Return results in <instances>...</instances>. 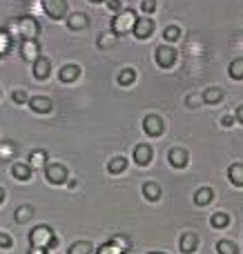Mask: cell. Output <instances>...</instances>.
I'll use <instances>...</instances> for the list:
<instances>
[{
  "instance_id": "obj_1",
  "label": "cell",
  "mask_w": 243,
  "mask_h": 254,
  "mask_svg": "<svg viewBox=\"0 0 243 254\" xmlns=\"http://www.w3.org/2000/svg\"><path fill=\"white\" fill-rule=\"evenodd\" d=\"M29 241H31V248H43V250H52V248L58 246V239L49 225H38V228H34L29 234Z\"/></svg>"
},
{
  "instance_id": "obj_2",
  "label": "cell",
  "mask_w": 243,
  "mask_h": 254,
  "mask_svg": "<svg viewBox=\"0 0 243 254\" xmlns=\"http://www.w3.org/2000/svg\"><path fill=\"white\" fill-rule=\"evenodd\" d=\"M9 31L16 34V36H20V40H36L40 27L34 18L25 16V18H16V20L11 22V27H9Z\"/></svg>"
},
{
  "instance_id": "obj_3",
  "label": "cell",
  "mask_w": 243,
  "mask_h": 254,
  "mask_svg": "<svg viewBox=\"0 0 243 254\" xmlns=\"http://www.w3.org/2000/svg\"><path fill=\"white\" fill-rule=\"evenodd\" d=\"M134 22H136V13L132 9H123L121 13H116V20H112V31L114 36L127 34L129 29H134Z\"/></svg>"
},
{
  "instance_id": "obj_4",
  "label": "cell",
  "mask_w": 243,
  "mask_h": 254,
  "mask_svg": "<svg viewBox=\"0 0 243 254\" xmlns=\"http://www.w3.org/2000/svg\"><path fill=\"white\" fill-rule=\"evenodd\" d=\"M43 2V9L52 20H62L67 13V2L65 0H40Z\"/></svg>"
},
{
  "instance_id": "obj_5",
  "label": "cell",
  "mask_w": 243,
  "mask_h": 254,
  "mask_svg": "<svg viewBox=\"0 0 243 254\" xmlns=\"http://www.w3.org/2000/svg\"><path fill=\"white\" fill-rule=\"evenodd\" d=\"M45 174H47L49 183L62 185L67 181V167L61 165V163H47V170H45Z\"/></svg>"
},
{
  "instance_id": "obj_6",
  "label": "cell",
  "mask_w": 243,
  "mask_h": 254,
  "mask_svg": "<svg viewBox=\"0 0 243 254\" xmlns=\"http://www.w3.org/2000/svg\"><path fill=\"white\" fill-rule=\"evenodd\" d=\"M174 61H177V52H174L172 47H168V45L156 47V65H159V67L170 69V67L174 65Z\"/></svg>"
},
{
  "instance_id": "obj_7",
  "label": "cell",
  "mask_w": 243,
  "mask_h": 254,
  "mask_svg": "<svg viewBox=\"0 0 243 254\" xmlns=\"http://www.w3.org/2000/svg\"><path fill=\"white\" fill-rule=\"evenodd\" d=\"M143 129H145V134H150V136H161L163 134V129H165L163 119L156 116V114L145 116V119H143Z\"/></svg>"
},
{
  "instance_id": "obj_8",
  "label": "cell",
  "mask_w": 243,
  "mask_h": 254,
  "mask_svg": "<svg viewBox=\"0 0 243 254\" xmlns=\"http://www.w3.org/2000/svg\"><path fill=\"white\" fill-rule=\"evenodd\" d=\"M132 31H134V36H136V38H141V40L150 38L152 31H154V20H150V18H141V20H138V18H136Z\"/></svg>"
},
{
  "instance_id": "obj_9",
  "label": "cell",
  "mask_w": 243,
  "mask_h": 254,
  "mask_svg": "<svg viewBox=\"0 0 243 254\" xmlns=\"http://www.w3.org/2000/svg\"><path fill=\"white\" fill-rule=\"evenodd\" d=\"M129 243L125 241V239H121V237H116L114 241H110V243H105V246H101L96 250V254H125V248H127Z\"/></svg>"
},
{
  "instance_id": "obj_10",
  "label": "cell",
  "mask_w": 243,
  "mask_h": 254,
  "mask_svg": "<svg viewBox=\"0 0 243 254\" xmlns=\"http://www.w3.org/2000/svg\"><path fill=\"white\" fill-rule=\"evenodd\" d=\"M40 56V47L36 40H22L20 43V58L25 61H36Z\"/></svg>"
},
{
  "instance_id": "obj_11",
  "label": "cell",
  "mask_w": 243,
  "mask_h": 254,
  "mask_svg": "<svg viewBox=\"0 0 243 254\" xmlns=\"http://www.w3.org/2000/svg\"><path fill=\"white\" fill-rule=\"evenodd\" d=\"M29 107L36 114H47V112H52V101L47 96H34L29 98Z\"/></svg>"
},
{
  "instance_id": "obj_12",
  "label": "cell",
  "mask_w": 243,
  "mask_h": 254,
  "mask_svg": "<svg viewBox=\"0 0 243 254\" xmlns=\"http://www.w3.org/2000/svg\"><path fill=\"white\" fill-rule=\"evenodd\" d=\"M87 25H89V20H87V13H83V11H78V13H71V16H69V20H67V27H69L71 31H83Z\"/></svg>"
},
{
  "instance_id": "obj_13",
  "label": "cell",
  "mask_w": 243,
  "mask_h": 254,
  "mask_svg": "<svg viewBox=\"0 0 243 254\" xmlns=\"http://www.w3.org/2000/svg\"><path fill=\"white\" fill-rule=\"evenodd\" d=\"M49 67H52V65H49L47 58H45V56H38V58L34 61V76H36L38 80H45V78L49 76Z\"/></svg>"
},
{
  "instance_id": "obj_14",
  "label": "cell",
  "mask_w": 243,
  "mask_h": 254,
  "mask_svg": "<svg viewBox=\"0 0 243 254\" xmlns=\"http://www.w3.org/2000/svg\"><path fill=\"white\" fill-rule=\"evenodd\" d=\"M228 179H230L232 185L243 188V163H232V165L228 167Z\"/></svg>"
},
{
  "instance_id": "obj_15",
  "label": "cell",
  "mask_w": 243,
  "mask_h": 254,
  "mask_svg": "<svg viewBox=\"0 0 243 254\" xmlns=\"http://www.w3.org/2000/svg\"><path fill=\"white\" fill-rule=\"evenodd\" d=\"M134 161H136L138 165H147V163L152 161V147L150 145H136V147H134Z\"/></svg>"
},
{
  "instance_id": "obj_16",
  "label": "cell",
  "mask_w": 243,
  "mask_h": 254,
  "mask_svg": "<svg viewBox=\"0 0 243 254\" xmlns=\"http://www.w3.org/2000/svg\"><path fill=\"white\" fill-rule=\"evenodd\" d=\"M179 246H181L183 254H192L196 250V246H199V237H196V234H192V232H187V234H183V237H181V243H179Z\"/></svg>"
},
{
  "instance_id": "obj_17",
  "label": "cell",
  "mask_w": 243,
  "mask_h": 254,
  "mask_svg": "<svg viewBox=\"0 0 243 254\" xmlns=\"http://www.w3.org/2000/svg\"><path fill=\"white\" fill-rule=\"evenodd\" d=\"M78 76H80V67L78 65H65L61 71H58V78H61L62 83H74Z\"/></svg>"
},
{
  "instance_id": "obj_18",
  "label": "cell",
  "mask_w": 243,
  "mask_h": 254,
  "mask_svg": "<svg viewBox=\"0 0 243 254\" xmlns=\"http://www.w3.org/2000/svg\"><path fill=\"white\" fill-rule=\"evenodd\" d=\"M170 163H172L174 167H185L187 165V152L183 147H174V149H170Z\"/></svg>"
},
{
  "instance_id": "obj_19",
  "label": "cell",
  "mask_w": 243,
  "mask_h": 254,
  "mask_svg": "<svg viewBox=\"0 0 243 254\" xmlns=\"http://www.w3.org/2000/svg\"><path fill=\"white\" fill-rule=\"evenodd\" d=\"M11 174L16 176L18 181H29L31 179V167L27 163H13L11 165Z\"/></svg>"
},
{
  "instance_id": "obj_20",
  "label": "cell",
  "mask_w": 243,
  "mask_h": 254,
  "mask_svg": "<svg viewBox=\"0 0 243 254\" xmlns=\"http://www.w3.org/2000/svg\"><path fill=\"white\" fill-rule=\"evenodd\" d=\"M223 101V89L221 87H210L203 92V103L208 105H217V103Z\"/></svg>"
},
{
  "instance_id": "obj_21",
  "label": "cell",
  "mask_w": 243,
  "mask_h": 254,
  "mask_svg": "<svg viewBox=\"0 0 243 254\" xmlns=\"http://www.w3.org/2000/svg\"><path fill=\"white\" fill-rule=\"evenodd\" d=\"M210 225H212L214 230H223L230 225V216H228L226 212H214V214L210 216Z\"/></svg>"
},
{
  "instance_id": "obj_22",
  "label": "cell",
  "mask_w": 243,
  "mask_h": 254,
  "mask_svg": "<svg viewBox=\"0 0 243 254\" xmlns=\"http://www.w3.org/2000/svg\"><path fill=\"white\" fill-rule=\"evenodd\" d=\"M212 198H214V192L210 188H201V190H196V192H194V203H196V205H201V207L208 205Z\"/></svg>"
},
{
  "instance_id": "obj_23",
  "label": "cell",
  "mask_w": 243,
  "mask_h": 254,
  "mask_svg": "<svg viewBox=\"0 0 243 254\" xmlns=\"http://www.w3.org/2000/svg\"><path fill=\"white\" fill-rule=\"evenodd\" d=\"M143 196H145L147 201H159L161 198V188L156 183H145L143 185Z\"/></svg>"
},
{
  "instance_id": "obj_24",
  "label": "cell",
  "mask_w": 243,
  "mask_h": 254,
  "mask_svg": "<svg viewBox=\"0 0 243 254\" xmlns=\"http://www.w3.org/2000/svg\"><path fill=\"white\" fill-rule=\"evenodd\" d=\"M228 74H230V78H235V80H243V58H237V61L230 63Z\"/></svg>"
},
{
  "instance_id": "obj_25",
  "label": "cell",
  "mask_w": 243,
  "mask_h": 254,
  "mask_svg": "<svg viewBox=\"0 0 243 254\" xmlns=\"http://www.w3.org/2000/svg\"><path fill=\"white\" fill-rule=\"evenodd\" d=\"M125 167H127V161H125L123 156H116V158H112V161L107 163L110 174H121V172H125Z\"/></svg>"
},
{
  "instance_id": "obj_26",
  "label": "cell",
  "mask_w": 243,
  "mask_h": 254,
  "mask_svg": "<svg viewBox=\"0 0 243 254\" xmlns=\"http://www.w3.org/2000/svg\"><path fill=\"white\" fill-rule=\"evenodd\" d=\"M92 252H94L92 243L78 241V243H74V246H69V252H67V254H92Z\"/></svg>"
},
{
  "instance_id": "obj_27",
  "label": "cell",
  "mask_w": 243,
  "mask_h": 254,
  "mask_svg": "<svg viewBox=\"0 0 243 254\" xmlns=\"http://www.w3.org/2000/svg\"><path fill=\"white\" fill-rule=\"evenodd\" d=\"M134 80H136V71H134L132 67H127V69H123V71L119 74V85H123V87L132 85Z\"/></svg>"
},
{
  "instance_id": "obj_28",
  "label": "cell",
  "mask_w": 243,
  "mask_h": 254,
  "mask_svg": "<svg viewBox=\"0 0 243 254\" xmlns=\"http://www.w3.org/2000/svg\"><path fill=\"white\" fill-rule=\"evenodd\" d=\"M217 252L219 254H239V248H237V243H232V241H219Z\"/></svg>"
},
{
  "instance_id": "obj_29",
  "label": "cell",
  "mask_w": 243,
  "mask_h": 254,
  "mask_svg": "<svg viewBox=\"0 0 243 254\" xmlns=\"http://www.w3.org/2000/svg\"><path fill=\"white\" fill-rule=\"evenodd\" d=\"M31 214H34V207H31V205L18 207V210H16V221H18V223H25V221L31 219Z\"/></svg>"
},
{
  "instance_id": "obj_30",
  "label": "cell",
  "mask_w": 243,
  "mask_h": 254,
  "mask_svg": "<svg viewBox=\"0 0 243 254\" xmlns=\"http://www.w3.org/2000/svg\"><path fill=\"white\" fill-rule=\"evenodd\" d=\"M29 161L34 163V165H45V161H47V152H45V149H36V152H31Z\"/></svg>"
},
{
  "instance_id": "obj_31",
  "label": "cell",
  "mask_w": 243,
  "mask_h": 254,
  "mask_svg": "<svg viewBox=\"0 0 243 254\" xmlns=\"http://www.w3.org/2000/svg\"><path fill=\"white\" fill-rule=\"evenodd\" d=\"M163 38L170 40V43H174V40L181 38V29H179V27H168V29L163 31Z\"/></svg>"
},
{
  "instance_id": "obj_32",
  "label": "cell",
  "mask_w": 243,
  "mask_h": 254,
  "mask_svg": "<svg viewBox=\"0 0 243 254\" xmlns=\"http://www.w3.org/2000/svg\"><path fill=\"white\" fill-rule=\"evenodd\" d=\"M116 43V38H114V34H103V36H98V47H110V45H114Z\"/></svg>"
},
{
  "instance_id": "obj_33",
  "label": "cell",
  "mask_w": 243,
  "mask_h": 254,
  "mask_svg": "<svg viewBox=\"0 0 243 254\" xmlns=\"http://www.w3.org/2000/svg\"><path fill=\"white\" fill-rule=\"evenodd\" d=\"M9 43H11L9 34H7V31H0V56H2V54L9 49Z\"/></svg>"
},
{
  "instance_id": "obj_34",
  "label": "cell",
  "mask_w": 243,
  "mask_h": 254,
  "mask_svg": "<svg viewBox=\"0 0 243 254\" xmlns=\"http://www.w3.org/2000/svg\"><path fill=\"white\" fill-rule=\"evenodd\" d=\"M11 98H13V103H18V105H22V103L29 101V98H27V94L22 92V89H16V92L11 94Z\"/></svg>"
},
{
  "instance_id": "obj_35",
  "label": "cell",
  "mask_w": 243,
  "mask_h": 254,
  "mask_svg": "<svg viewBox=\"0 0 243 254\" xmlns=\"http://www.w3.org/2000/svg\"><path fill=\"white\" fill-rule=\"evenodd\" d=\"M11 246H13L11 237H9V234H4V232H0V248H2V250H9Z\"/></svg>"
},
{
  "instance_id": "obj_36",
  "label": "cell",
  "mask_w": 243,
  "mask_h": 254,
  "mask_svg": "<svg viewBox=\"0 0 243 254\" xmlns=\"http://www.w3.org/2000/svg\"><path fill=\"white\" fill-rule=\"evenodd\" d=\"M141 9L145 13H154V9H156V0H143L141 2Z\"/></svg>"
},
{
  "instance_id": "obj_37",
  "label": "cell",
  "mask_w": 243,
  "mask_h": 254,
  "mask_svg": "<svg viewBox=\"0 0 243 254\" xmlns=\"http://www.w3.org/2000/svg\"><path fill=\"white\" fill-rule=\"evenodd\" d=\"M107 7H110L112 13H121V11H123V2H121V0H110V2H107Z\"/></svg>"
},
{
  "instance_id": "obj_38",
  "label": "cell",
  "mask_w": 243,
  "mask_h": 254,
  "mask_svg": "<svg viewBox=\"0 0 243 254\" xmlns=\"http://www.w3.org/2000/svg\"><path fill=\"white\" fill-rule=\"evenodd\" d=\"M232 123H235V116H223V119H221V125L223 127H230Z\"/></svg>"
},
{
  "instance_id": "obj_39",
  "label": "cell",
  "mask_w": 243,
  "mask_h": 254,
  "mask_svg": "<svg viewBox=\"0 0 243 254\" xmlns=\"http://www.w3.org/2000/svg\"><path fill=\"white\" fill-rule=\"evenodd\" d=\"M235 119L239 121V123H243V105L237 107V112H235Z\"/></svg>"
},
{
  "instance_id": "obj_40",
  "label": "cell",
  "mask_w": 243,
  "mask_h": 254,
  "mask_svg": "<svg viewBox=\"0 0 243 254\" xmlns=\"http://www.w3.org/2000/svg\"><path fill=\"white\" fill-rule=\"evenodd\" d=\"M29 254H49L47 250H43V248H31V252Z\"/></svg>"
},
{
  "instance_id": "obj_41",
  "label": "cell",
  "mask_w": 243,
  "mask_h": 254,
  "mask_svg": "<svg viewBox=\"0 0 243 254\" xmlns=\"http://www.w3.org/2000/svg\"><path fill=\"white\" fill-rule=\"evenodd\" d=\"M2 198H4V190L0 188V203H2Z\"/></svg>"
},
{
  "instance_id": "obj_42",
  "label": "cell",
  "mask_w": 243,
  "mask_h": 254,
  "mask_svg": "<svg viewBox=\"0 0 243 254\" xmlns=\"http://www.w3.org/2000/svg\"><path fill=\"white\" fill-rule=\"evenodd\" d=\"M89 2H103V0H89Z\"/></svg>"
}]
</instances>
